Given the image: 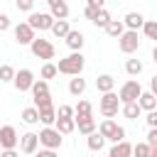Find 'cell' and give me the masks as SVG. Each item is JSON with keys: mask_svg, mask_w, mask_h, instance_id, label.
I'll use <instances>...</instances> for the list:
<instances>
[{"mask_svg": "<svg viewBox=\"0 0 157 157\" xmlns=\"http://www.w3.org/2000/svg\"><path fill=\"white\" fill-rule=\"evenodd\" d=\"M83 54L81 52H71L69 56H64V59H59V64H56V74H66V76H78L81 71H83Z\"/></svg>", "mask_w": 157, "mask_h": 157, "instance_id": "cell-1", "label": "cell"}, {"mask_svg": "<svg viewBox=\"0 0 157 157\" xmlns=\"http://www.w3.org/2000/svg\"><path fill=\"white\" fill-rule=\"evenodd\" d=\"M140 93H142V86H140V81L130 78V81H125V83L120 86V91H118L115 96H118V101L125 105V103H137Z\"/></svg>", "mask_w": 157, "mask_h": 157, "instance_id": "cell-2", "label": "cell"}, {"mask_svg": "<svg viewBox=\"0 0 157 157\" xmlns=\"http://www.w3.org/2000/svg\"><path fill=\"white\" fill-rule=\"evenodd\" d=\"M29 49H32V54L37 56V59H44V61H49V59H54V44L49 42V39H42V37H34L32 39V44H29Z\"/></svg>", "mask_w": 157, "mask_h": 157, "instance_id": "cell-3", "label": "cell"}, {"mask_svg": "<svg viewBox=\"0 0 157 157\" xmlns=\"http://www.w3.org/2000/svg\"><path fill=\"white\" fill-rule=\"evenodd\" d=\"M27 25H29V29H32V32H34V29L44 32V29H52L54 17H52L49 12H32V15H29V20H27Z\"/></svg>", "mask_w": 157, "mask_h": 157, "instance_id": "cell-4", "label": "cell"}, {"mask_svg": "<svg viewBox=\"0 0 157 157\" xmlns=\"http://www.w3.org/2000/svg\"><path fill=\"white\" fill-rule=\"evenodd\" d=\"M118 47H120L123 54H132V52H137V47H140V37H137V32L125 29V32L118 37Z\"/></svg>", "mask_w": 157, "mask_h": 157, "instance_id": "cell-5", "label": "cell"}, {"mask_svg": "<svg viewBox=\"0 0 157 157\" xmlns=\"http://www.w3.org/2000/svg\"><path fill=\"white\" fill-rule=\"evenodd\" d=\"M37 140L47 147V150H59L61 147V135L54 130V128H44V130H39V135H37Z\"/></svg>", "mask_w": 157, "mask_h": 157, "instance_id": "cell-6", "label": "cell"}, {"mask_svg": "<svg viewBox=\"0 0 157 157\" xmlns=\"http://www.w3.org/2000/svg\"><path fill=\"white\" fill-rule=\"evenodd\" d=\"M118 96L110 91V93H103V98H101V113L105 115V120H113L115 115H118Z\"/></svg>", "mask_w": 157, "mask_h": 157, "instance_id": "cell-7", "label": "cell"}, {"mask_svg": "<svg viewBox=\"0 0 157 157\" xmlns=\"http://www.w3.org/2000/svg\"><path fill=\"white\" fill-rule=\"evenodd\" d=\"M32 83H34V74H32L29 69H20V71H15L12 86H15L17 91H29V88H32Z\"/></svg>", "mask_w": 157, "mask_h": 157, "instance_id": "cell-8", "label": "cell"}, {"mask_svg": "<svg viewBox=\"0 0 157 157\" xmlns=\"http://www.w3.org/2000/svg\"><path fill=\"white\" fill-rule=\"evenodd\" d=\"M17 142H20L17 130H15L12 125H2V128H0V145H2V150H15Z\"/></svg>", "mask_w": 157, "mask_h": 157, "instance_id": "cell-9", "label": "cell"}, {"mask_svg": "<svg viewBox=\"0 0 157 157\" xmlns=\"http://www.w3.org/2000/svg\"><path fill=\"white\" fill-rule=\"evenodd\" d=\"M32 39H34V32L29 29V25L27 22H20L15 27V42L17 44H32Z\"/></svg>", "mask_w": 157, "mask_h": 157, "instance_id": "cell-10", "label": "cell"}, {"mask_svg": "<svg viewBox=\"0 0 157 157\" xmlns=\"http://www.w3.org/2000/svg\"><path fill=\"white\" fill-rule=\"evenodd\" d=\"M37 145H39L37 132H25V135L20 137V150H22L25 155H34V152H37Z\"/></svg>", "mask_w": 157, "mask_h": 157, "instance_id": "cell-11", "label": "cell"}, {"mask_svg": "<svg viewBox=\"0 0 157 157\" xmlns=\"http://www.w3.org/2000/svg\"><path fill=\"white\" fill-rule=\"evenodd\" d=\"M49 15L54 20H66L69 17V5L64 0H49Z\"/></svg>", "mask_w": 157, "mask_h": 157, "instance_id": "cell-12", "label": "cell"}, {"mask_svg": "<svg viewBox=\"0 0 157 157\" xmlns=\"http://www.w3.org/2000/svg\"><path fill=\"white\" fill-rule=\"evenodd\" d=\"M74 125L78 128V132L81 135H91V132H96V120H93V115H88V118H74Z\"/></svg>", "mask_w": 157, "mask_h": 157, "instance_id": "cell-13", "label": "cell"}, {"mask_svg": "<svg viewBox=\"0 0 157 157\" xmlns=\"http://www.w3.org/2000/svg\"><path fill=\"white\" fill-rule=\"evenodd\" d=\"M142 25H145V17H142L140 12H128L125 20H123V27H128L130 32H137Z\"/></svg>", "mask_w": 157, "mask_h": 157, "instance_id": "cell-14", "label": "cell"}, {"mask_svg": "<svg viewBox=\"0 0 157 157\" xmlns=\"http://www.w3.org/2000/svg\"><path fill=\"white\" fill-rule=\"evenodd\" d=\"M64 39H66L69 49H74V52H81V47H83V42H86V39H83V32H76V29H71Z\"/></svg>", "mask_w": 157, "mask_h": 157, "instance_id": "cell-15", "label": "cell"}, {"mask_svg": "<svg viewBox=\"0 0 157 157\" xmlns=\"http://www.w3.org/2000/svg\"><path fill=\"white\" fill-rule=\"evenodd\" d=\"M132 155V145L130 142H115L113 147H110V152H108V157H130Z\"/></svg>", "mask_w": 157, "mask_h": 157, "instance_id": "cell-16", "label": "cell"}, {"mask_svg": "<svg viewBox=\"0 0 157 157\" xmlns=\"http://www.w3.org/2000/svg\"><path fill=\"white\" fill-rule=\"evenodd\" d=\"M113 86H115V78H113L110 74H101V76L96 78V88H98L101 93H110Z\"/></svg>", "mask_w": 157, "mask_h": 157, "instance_id": "cell-17", "label": "cell"}, {"mask_svg": "<svg viewBox=\"0 0 157 157\" xmlns=\"http://www.w3.org/2000/svg\"><path fill=\"white\" fill-rule=\"evenodd\" d=\"M137 105H140V110H155L157 108V98H155V93H140V98H137Z\"/></svg>", "mask_w": 157, "mask_h": 157, "instance_id": "cell-18", "label": "cell"}, {"mask_svg": "<svg viewBox=\"0 0 157 157\" xmlns=\"http://www.w3.org/2000/svg\"><path fill=\"white\" fill-rule=\"evenodd\" d=\"M54 123H56V128H54V130H56L59 135H69V132H74V130H76L74 118H56Z\"/></svg>", "mask_w": 157, "mask_h": 157, "instance_id": "cell-19", "label": "cell"}, {"mask_svg": "<svg viewBox=\"0 0 157 157\" xmlns=\"http://www.w3.org/2000/svg\"><path fill=\"white\" fill-rule=\"evenodd\" d=\"M115 130H118V123H113V120H103L101 128H98V135H101L103 140H113Z\"/></svg>", "mask_w": 157, "mask_h": 157, "instance_id": "cell-20", "label": "cell"}, {"mask_svg": "<svg viewBox=\"0 0 157 157\" xmlns=\"http://www.w3.org/2000/svg\"><path fill=\"white\" fill-rule=\"evenodd\" d=\"M52 32H54V37H66V34L71 32V27H69V20H54V25H52Z\"/></svg>", "mask_w": 157, "mask_h": 157, "instance_id": "cell-21", "label": "cell"}, {"mask_svg": "<svg viewBox=\"0 0 157 157\" xmlns=\"http://www.w3.org/2000/svg\"><path fill=\"white\" fill-rule=\"evenodd\" d=\"M83 91H86V81H83L81 76H74V78L69 81V93H71V96H81Z\"/></svg>", "mask_w": 157, "mask_h": 157, "instance_id": "cell-22", "label": "cell"}, {"mask_svg": "<svg viewBox=\"0 0 157 157\" xmlns=\"http://www.w3.org/2000/svg\"><path fill=\"white\" fill-rule=\"evenodd\" d=\"M29 91H32V96H34V98L49 96V83H47V81H42V78H39V81L34 78V83H32V88H29Z\"/></svg>", "mask_w": 157, "mask_h": 157, "instance_id": "cell-23", "label": "cell"}, {"mask_svg": "<svg viewBox=\"0 0 157 157\" xmlns=\"http://www.w3.org/2000/svg\"><path fill=\"white\" fill-rule=\"evenodd\" d=\"M86 145H88V150H91V152H101V150H103V145H105V140H103L98 132H91V135H88V140H86Z\"/></svg>", "mask_w": 157, "mask_h": 157, "instance_id": "cell-24", "label": "cell"}, {"mask_svg": "<svg viewBox=\"0 0 157 157\" xmlns=\"http://www.w3.org/2000/svg\"><path fill=\"white\" fill-rule=\"evenodd\" d=\"M105 32H108L110 37H115V39H118V37L125 32V27H123V20H110V22L105 25Z\"/></svg>", "mask_w": 157, "mask_h": 157, "instance_id": "cell-25", "label": "cell"}, {"mask_svg": "<svg viewBox=\"0 0 157 157\" xmlns=\"http://www.w3.org/2000/svg\"><path fill=\"white\" fill-rule=\"evenodd\" d=\"M39 113V123H44L47 128H52L54 125V120H56V110L54 108H47V110H37Z\"/></svg>", "mask_w": 157, "mask_h": 157, "instance_id": "cell-26", "label": "cell"}, {"mask_svg": "<svg viewBox=\"0 0 157 157\" xmlns=\"http://www.w3.org/2000/svg\"><path fill=\"white\" fill-rule=\"evenodd\" d=\"M101 10H103V0H88V5H86V17L93 20Z\"/></svg>", "mask_w": 157, "mask_h": 157, "instance_id": "cell-27", "label": "cell"}, {"mask_svg": "<svg viewBox=\"0 0 157 157\" xmlns=\"http://www.w3.org/2000/svg\"><path fill=\"white\" fill-rule=\"evenodd\" d=\"M140 113H142V110H140V105H137V103H125V105H123V115H125L128 120L140 118Z\"/></svg>", "mask_w": 157, "mask_h": 157, "instance_id": "cell-28", "label": "cell"}, {"mask_svg": "<svg viewBox=\"0 0 157 157\" xmlns=\"http://www.w3.org/2000/svg\"><path fill=\"white\" fill-rule=\"evenodd\" d=\"M22 120H25L27 125H34V123H39V113H37V108H34V105L25 108V110H22Z\"/></svg>", "mask_w": 157, "mask_h": 157, "instance_id": "cell-29", "label": "cell"}, {"mask_svg": "<svg viewBox=\"0 0 157 157\" xmlns=\"http://www.w3.org/2000/svg\"><path fill=\"white\" fill-rule=\"evenodd\" d=\"M125 71H128L130 76L142 74V61H140V59H128V61H125Z\"/></svg>", "mask_w": 157, "mask_h": 157, "instance_id": "cell-30", "label": "cell"}, {"mask_svg": "<svg viewBox=\"0 0 157 157\" xmlns=\"http://www.w3.org/2000/svg\"><path fill=\"white\" fill-rule=\"evenodd\" d=\"M91 110H93V105H91L88 101H78V105L74 108L76 118H88V115H91Z\"/></svg>", "mask_w": 157, "mask_h": 157, "instance_id": "cell-31", "label": "cell"}, {"mask_svg": "<svg viewBox=\"0 0 157 157\" xmlns=\"http://www.w3.org/2000/svg\"><path fill=\"white\" fill-rule=\"evenodd\" d=\"M142 32H145V37H147V39H157V22H155V20H145Z\"/></svg>", "mask_w": 157, "mask_h": 157, "instance_id": "cell-32", "label": "cell"}, {"mask_svg": "<svg viewBox=\"0 0 157 157\" xmlns=\"http://www.w3.org/2000/svg\"><path fill=\"white\" fill-rule=\"evenodd\" d=\"M91 22H93L96 27H103V29H105V25L110 22V15H108V10L103 7V10H101V12H98V15H96V17L91 20Z\"/></svg>", "mask_w": 157, "mask_h": 157, "instance_id": "cell-33", "label": "cell"}, {"mask_svg": "<svg viewBox=\"0 0 157 157\" xmlns=\"http://www.w3.org/2000/svg\"><path fill=\"white\" fill-rule=\"evenodd\" d=\"M12 78H15V69H12L10 64H2V66H0V83L12 81Z\"/></svg>", "mask_w": 157, "mask_h": 157, "instance_id": "cell-34", "label": "cell"}, {"mask_svg": "<svg viewBox=\"0 0 157 157\" xmlns=\"http://www.w3.org/2000/svg\"><path fill=\"white\" fill-rule=\"evenodd\" d=\"M54 76H56V64L47 61V64L42 66V81H47V78H54Z\"/></svg>", "mask_w": 157, "mask_h": 157, "instance_id": "cell-35", "label": "cell"}, {"mask_svg": "<svg viewBox=\"0 0 157 157\" xmlns=\"http://www.w3.org/2000/svg\"><path fill=\"white\" fill-rule=\"evenodd\" d=\"M34 108H37V110H47V108H54V103H52V96H42V98H34Z\"/></svg>", "mask_w": 157, "mask_h": 157, "instance_id": "cell-36", "label": "cell"}, {"mask_svg": "<svg viewBox=\"0 0 157 157\" xmlns=\"http://www.w3.org/2000/svg\"><path fill=\"white\" fill-rule=\"evenodd\" d=\"M132 155H135V157H150V147H147L145 142H137V145L132 147Z\"/></svg>", "mask_w": 157, "mask_h": 157, "instance_id": "cell-37", "label": "cell"}, {"mask_svg": "<svg viewBox=\"0 0 157 157\" xmlns=\"http://www.w3.org/2000/svg\"><path fill=\"white\" fill-rule=\"evenodd\" d=\"M56 118H74V108H71V105H59Z\"/></svg>", "mask_w": 157, "mask_h": 157, "instance_id": "cell-38", "label": "cell"}, {"mask_svg": "<svg viewBox=\"0 0 157 157\" xmlns=\"http://www.w3.org/2000/svg\"><path fill=\"white\" fill-rule=\"evenodd\" d=\"M147 147H157V128H150V132H147V142H145Z\"/></svg>", "mask_w": 157, "mask_h": 157, "instance_id": "cell-39", "label": "cell"}, {"mask_svg": "<svg viewBox=\"0 0 157 157\" xmlns=\"http://www.w3.org/2000/svg\"><path fill=\"white\" fill-rule=\"evenodd\" d=\"M32 7H34L32 0H17V10H22V12H32Z\"/></svg>", "mask_w": 157, "mask_h": 157, "instance_id": "cell-40", "label": "cell"}, {"mask_svg": "<svg viewBox=\"0 0 157 157\" xmlns=\"http://www.w3.org/2000/svg\"><path fill=\"white\" fill-rule=\"evenodd\" d=\"M145 120H147V125H150V128H157V110H150Z\"/></svg>", "mask_w": 157, "mask_h": 157, "instance_id": "cell-41", "label": "cell"}, {"mask_svg": "<svg viewBox=\"0 0 157 157\" xmlns=\"http://www.w3.org/2000/svg\"><path fill=\"white\" fill-rule=\"evenodd\" d=\"M5 29H10V17L5 12H0V32H5Z\"/></svg>", "mask_w": 157, "mask_h": 157, "instance_id": "cell-42", "label": "cell"}, {"mask_svg": "<svg viewBox=\"0 0 157 157\" xmlns=\"http://www.w3.org/2000/svg\"><path fill=\"white\" fill-rule=\"evenodd\" d=\"M34 157H56V152L54 150H39V152H34Z\"/></svg>", "mask_w": 157, "mask_h": 157, "instance_id": "cell-43", "label": "cell"}, {"mask_svg": "<svg viewBox=\"0 0 157 157\" xmlns=\"http://www.w3.org/2000/svg\"><path fill=\"white\" fill-rule=\"evenodd\" d=\"M0 157H20V155H17L15 150H2V155H0Z\"/></svg>", "mask_w": 157, "mask_h": 157, "instance_id": "cell-44", "label": "cell"}, {"mask_svg": "<svg viewBox=\"0 0 157 157\" xmlns=\"http://www.w3.org/2000/svg\"><path fill=\"white\" fill-rule=\"evenodd\" d=\"M150 157H157V147H150Z\"/></svg>", "mask_w": 157, "mask_h": 157, "instance_id": "cell-45", "label": "cell"}]
</instances>
